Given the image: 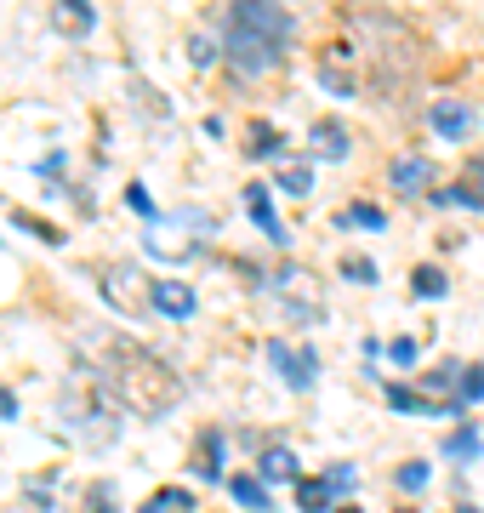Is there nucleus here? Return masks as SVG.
<instances>
[{
  "instance_id": "9d476101",
  "label": "nucleus",
  "mask_w": 484,
  "mask_h": 513,
  "mask_svg": "<svg viewBox=\"0 0 484 513\" xmlns=\"http://www.w3.org/2000/svg\"><path fill=\"white\" fill-rule=\"evenodd\" d=\"M257 479H262V485H285V479H302V474H296L291 450L274 445V450H262V457H257Z\"/></svg>"
},
{
  "instance_id": "6ab92c4d",
  "label": "nucleus",
  "mask_w": 484,
  "mask_h": 513,
  "mask_svg": "<svg viewBox=\"0 0 484 513\" xmlns=\"http://www.w3.org/2000/svg\"><path fill=\"white\" fill-rule=\"evenodd\" d=\"M433 200H439V206H467V211H484V194L473 189V183H456V189H433Z\"/></svg>"
},
{
  "instance_id": "423d86ee",
  "label": "nucleus",
  "mask_w": 484,
  "mask_h": 513,
  "mask_svg": "<svg viewBox=\"0 0 484 513\" xmlns=\"http://www.w3.org/2000/svg\"><path fill=\"white\" fill-rule=\"evenodd\" d=\"M149 303L160 308L166 320H189L194 308H200V297H194L189 279H149Z\"/></svg>"
},
{
  "instance_id": "f8f14e48",
  "label": "nucleus",
  "mask_w": 484,
  "mask_h": 513,
  "mask_svg": "<svg viewBox=\"0 0 484 513\" xmlns=\"http://www.w3.org/2000/svg\"><path fill=\"white\" fill-rule=\"evenodd\" d=\"M228 491H234V502L251 508V513H268V508H274V496H268V485H262L257 474H234V479H228Z\"/></svg>"
},
{
  "instance_id": "473e14b6",
  "label": "nucleus",
  "mask_w": 484,
  "mask_h": 513,
  "mask_svg": "<svg viewBox=\"0 0 484 513\" xmlns=\"http://www.w3.org/2000/svg\"><path fill=\"white\" fill-rule=\"evenodd\" d=\"M462 513H479V508H462Z\"/></svg>"
},
{
  "instance_id": "2eb2a0df",
  "label": "nucleus",
  "mask_w": 484,
  "mask_h": 513,
  "mask_svg": "<svg viewBox=\"0 0 484 513\" xmlns=\"http://www.w3.org/2000/svg\"><path fill=\"white\" fill-rule=\"evenodd\" d=\"M52 23H57V29H64V35H86V29H91V23H98V12H91V6H86V0H64V6H57V12H52Z\"/></svg>"
},
{
  "instance_id": "f257e3e1",
  "label": "nucleus",
  "mask_w": 484,
  "mask_h": 513,
  "mask_svg": "<svg viewBox=\"0 0 484 513\" xmlns=\"http://www.w3.org/2000/svg\"><path fill=\"white\" fill-rule=\"evenodd\" d=\"M98 377L108 382V394H115L132 416H149V423H160V416L183 399V377L154 348H143V342H132V337H108L103 342Z\"/></svg>"
},
{
  "instance_id": "bb28decb",
  "label": "nucleus",
  "mask_w": 484,
  "mask_h": 513,
  "mask_svg": "<svg viewBox=\"0 0 484 513\" xmlns=\"http://www.w3.org/2000/svg\"><path fill=\"white\" fill-rule=\"evenodd\" d=\"M416 354H421V348H416L411 337H394V342H387V360H394V365H416Z\"/></svg>"
},
{
  "instance_id": "c756f323",
  "label": "nucleus",
  "mask_w": 484,
  "mask_h": 513,
  "mask_svg": "<svg viewBox=\"0 0 484 513\" xmlns=\"http://www.w3.org/2000/svg\"><path fill=\"white\" fill-rule=\"evenodd\" d=\"M189 52H194V64H200V69H206V64H211V57H217V52H211V40H206V35H194V40H189Z\"/></svg>"
},
{
  "instance_id": "a211bd4d",
  "label": "nucleus",
  "mask_w": 484,
  "mask_h": 513,
  "mask_svg": "<svg viewBox=\"0 0 484 513\" xmlns=\"http://www.w3.org/2000/svg\"><path fill=\"white\" fill-rule=\"evenodd\" d=\"M411 291H416L421 303H433V297H445V291H450V279H445V269H433V262H421V269L411 274Z\"/></svg>"
},
{
  "instance_id": "4be33fe9",
  "label": "nucleus",
  "mask_w": 484,
  "mask_h": 513,
  "mask_svg": "<svg viewBox=\"0 0 484 513\" xmlns=\"http://www.w3.org/2000/svg\"><path fill=\"white\" fill-rule=\"evenodd\" d=\"M348 223H359V228H387V211L370 206V200H353V206H348Z\"/></svg>"
},
{
  "instance_id": "a878e982",
  "label": "nucleus",
  "mask_w": 484,
  "mask_h": 513,
  "mask_svg": "<svg viewBox=\"0 0 484 513\" xmlns=\"http://www.w3.org/2000/svg\"><path fill=\"white\" fill-rule=\"evenodd\" d=\"M462 382V365L456 360H445L439 371H428V377H421V388H456Z\"/></svg>"
},
{
  "instance_id": "1a4fd4ad",
  "label": "nucleus",
  "mask_w": 484,
  "mask_h": 513,
  "mask_svg": "<svg viewBox=\"0 0 484 513\" xmlns=\"http://www.w3.org/2000/svg\"><path fill=\"white\" fill-rule=\"evenodd\" d=\"M428 183H433V160H428V154H399V160H394V189L399 194H421Z\"/></svg>"
},
{
  "instance_id": "aec40b11",
  "label": "nucleus",
  "mask_w": 484,
  "mask_h": 513,
  "mask_svg": "<svg viewBox=\"0 0 484 513\" xmlns=\"http://www.w3.org/2000/svg\"><path fill=\"white\" fill-rule=\"evenodd\" d=\"M473 399H484V365H462V382H456V406L467 411Z\"/></svg>"
},
{
  "instance_id": "20e7f679",
  "label": "nucleus",
  "mask_w": 484,
  "mask_h": 513,
  "mask_svg": "<svg viewBox=\"0 0 484 513\" xmlns=\"http://www.w3.org/2000/svg\"><path fill=\"white\" fill-rule=\"evenodd\" d=\"M268 360L285 371V382L291 388H314V377H319V354L314 348H291V342H268Z\"/></svg>"
},
{
  "instance_id": "4468645a",
  "label": "nucleus",
  "mask_w": 484,
  "mask_h": 513,
  "mask_svg": "<svg viewBox=\"0 0 484 513\" xmlns=\"http://www.w3.org/2000/svg\"><path fill=\"white\" fill-rule=\"evenodd\" d=\"M274 189L308 200V189H314V166H308V160H285V166H279V177H274Z\"/></svg>"
},
{
  "instance_id": "cd10ccee",
  "label": "nucleus",
  "mask_w": 484,
  "mask_h": 513,
  "mask_svg": "<svg viewBox=\"0 0 484 513\" xmlns=\"http://www.w3.org/2000/svg\"><path fill=\"white\" fill-rule=\"evenodd\" d=\"M126 206H132V211H143V217H160V211H154V200H149V189H143V183H132V189H126Z\"/></svg>"
},
{
  "instance_id": "2f4dec72",
  "label": "nucleus",
  "mask_w": 484,
  "mask_h": 513,
  "mask_svg": "<svg viewBox=\"0 0 484 513\" xmlns=\"http://www.w3.org/2000/svg\"><path fill=\"white\" fill-rule=\"evenodd\" d=\"M91 513H115V508H91Z\"/></svg>"
},
{
  "instance_id": "0eeeda50",
  "label": "nucleus",
  "mask_w": 484,
  "mask_h": 513,
  "mask_svg": "<svg viewBox=\"0 0 484 513\" xmlns=\"http://www.w3.org/2000/svg\"><path fill=\"white\" fill-rule=\"evenodd\" d=\"M473 108H467L462 98H445V103H433V132H439L445 137V143H462V137L467 132H473Z\"/></svg>"
},
{
  "instance_id": "f03ea898",
  "label": "nucleus",
  "mask_w": 484,
  "mask_h": 513,
  "mask_svg": "<svg viewBox=\"0 0 484 513\" xmlns=\"http://www.w3.org/2000/svg\"><path fill=\"white\" fill-rule=\"evenodd\" d=\"M223 57L240 74H251V81H257V74H274L279 64H285V40H268V35H251V29H234L228 23L223 29Z\"/></svg>"
},
{
  "instance_id": "9b49d317",
  "label": "nucleus",
  "mask_w": 484,
  "mask_h": 513,
  "mask_svg": "<svg viewBox=\"0 0 484 513\" xmlns=\"http://www.w3.org/2000/svg\"><path fill=\"white\" fill-rule=\"evenodd\" d=\"M308 143H314L319 160H348V132H342L336 120H319V126L308 132Z\"/></svg>"
},
{
  "instance_id": "c85d7f7f",
  "label": "nucleus",
  "mask_w": 484,
  "mask_h": 513,
  "mask_svg": "<svg viewBox=\"0 0 484 513\" xmlns=\"http://www.w3.org/2000/svg\"><path fill=\"white\" fill-rule=\"evenodd\" d=\"M0 423H18V394L12 388H0Z\"/></svg>"
},
{
  "instance_id": "5701e85b",
  "label": "nucleus",
  "mask_w": 484,
  "mask_h": 513,
  "mask_svg": "<svg viewBox=\"0 0 484 513\" xmlns=\"http://www.w3.org/2000/svg\"><path fill=\"white\" fill-rule=\"evenodd\" d=\"M394 485H399V491H411V496H416L421 485H428V462H404V468L394 474Z\"/></svg>"
},
{
  "instance_id": "f3484780",
  "label": "nucleus",
  "mask_w": 484,
  "mask_h": 513,
  "mask_svg": "<svg viewBox=\"0 0 484 513\" xmlns=\"http://www.w3.org/2000/svg\"><path fill=\"white\" fill-rule=\"evenodd\" d=\"M331 485H325V479H296V508L302 513H331Z\"/></svg>"
},
{
  "instance_id": "6e6552de",
  "label": "nucleus",
  "mask_w": 484,
  "mask_h": 513,
  "mask_svg": "<svg viewBox=\"0 0 484 513\" xmlns=\"http://www.w3.org/2000/svg\"><path fill=\"white\" fill-rule=\"evenodd\" d=\"M245 211H251V223H257L274 245H285V240H291V235H285V223L274 217V200H268V189H262V183H251V189H245Z\"/></svg>"
},
{
  "instance_id": "412c9836",
  "label": "nucleus",
  "mask_w": 484,
  "mask_h": 513,
  "mask_svg": "<svg viewBox=\"0 0 484 513\" xmlns=\"http://www.w3.org/2000/svg\"><path fill=\"white\" fill-rule=\"evenodd\" d=\"M189 508H194V496H189V491H160L149 508H137V513H189Z\"/></svg>"
},
{
  "instance_id": "dca6fc26",
  "label": "nucleus",
  "mask_w": 484,
  "mask_h": 513,
  "mask_svg": "<svg viewBox=\"0 0 484 513\" xmlns=\"http://www.w3.org/2000/svg\"><path fill=\"white\" fill-rule=\"evenodd\" d=\"M387 406L404 411V416H445V406H428L416 388H399V382H387Z\"/></svg>"
},
{
  "instance_id": "393cba45",
  "label": "nucleus",
  "mask_w": 484,
  "mask_h": 513,
  "mask_svg": "<svg viewBox=\"0 0 484 513\" xmlns=\"http://www.w3.org/2000/svg\"><path fill=\"white\" fill-rule=\"evenodd\" d=\"M342 274H348L353 286H377V262H370V257H348V262H342Z\"/></svg>"
},
{
  "instance_id": "b1692460",
  "label": "nucleus",
  "mask_w": 484,
  "mask_h": 513,
  "mask_svg": "<svg viewBox=\"0 0 484 513\" xmlns=\"http://www.w3.org/2000/svg\"><path fill=\"white\" fill-rule=\"evenodd\" d=\"M325 485H331V496H348L359 485V474H353V462H336L331 474H325Z\"/></svg>"
},
{
  "instance_id": "ddd939ff",
  "label": "nucleus",
  "mask_w": 484,
  "mask_h": 513,
  "mask_svg": "<svg viewBox=\"0 0 484 513\" xmlns=\"http://www.w3.org/2000/svg\"><path fill=\"white\" fill-rule=\"evenodd\" d=\"M479 450H484V440H479V428H456V433H445V462H479Z\"/></svg>"
},
{
  "instance_id": "39448f33",
  "label": "nucleus",
  "mask_w": 484,
  "mask_h": 513,
  "mask_svg": "<svg viewBox=\"0 0 484 513\" xmlns=\"http://www.w3.org/2000/svg\"><path fill=\"white\" fill-rule=\"evenodd\" d=\"M319 86L336 91V98H353V91H359V69H353L348 46H325V52H319Z\"/></svg>"
},
{
  "instance_id": "7ed1b4c3",
  "label": "nucleus",
  "mask_w": 484,
  "mask_h": 513,
  "mask_svg": "<svg viewBox=\"0 0 484 513\" xmlns=\"http://www.w3.org/2000/svg\"><path fill=\"white\" fill-rule=\"evenodd\" d=\"M234 29H251V35H268V40H291L296 35V18L285 6H257V0H240V6L228 12Z\"/></svg>"
},
{
  "instance_id": "7c9ffc66",
  "label": "nucleus",
  "mask_w": 484,
  "mask_h": 513,
  "mask_svg": "<svg viewBox=\"0 0 484 513\" xmlns=\"http://www.w3.org/2000/svg\"><path fill=\"white\" fill-rule=\"evenodd\" d=\"M336 513H365V508H336Z\"/></svg>"
}]
</instances>
